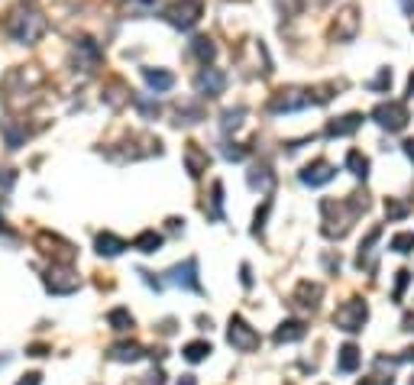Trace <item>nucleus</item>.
<instances>
[{
	"label": "nucleus",
	"mask_w": 414,
	"mask_h": 385,
	"mask_svg": "<svg viewBox=\"0 0 414 385\" xmlns=\"http://www.w3.org/2000/svg\"><path fill=\"white\" fill-rule=\"evenodd\" d=\"M304 333H307L304 321H282L276 327V333H272V340L282 347V343H298V340H304Z\"/></svg>",
	"instance_id": "obj_14"
},
{
	"label": "nucleus",
	"mask_w": 414,
	"mask_h": 385,
	"mask_svg": "<svg viewBox=\"0 0 414 385\" xmlns=\"http://www.w3.org/2000/svg\"><path fill=\"white\" fill-rule=\"evenodd\" d=\"M211 220H223V185L214 182V198H211Z\"/></svg>",
	"instance_id": "obj_30"
},
{
	"label": "nucleus",
	"mask_w": 414,
	"mask_h": 385,
	"mask_svg": "<svg viewBox=\"0 0 414 385\" xmlns=\"http://www.w3.org/2000/svg\"><path fill=\"white\" fill-rule=\"evenodd\" d=\"M223 88H227V75L220 69H211V65H204L194 78V91L201 97H217V94H223Z\"/></svg>",
	"instance_id": "obj_8"
},
{
	"label": "nucleus",
	"mask_w": 414,
	"mask_h": 385,
	"mask_svg": "<svg viewBox=\"0 0 414 385\" xmlns=\"http://www.w3.org/2000/svg\"><path fill=\"white\" fill-rule=\"evenodd\" d=\"M49 353V347H42V343H32L30 347V356H46Z\"/></svg>",
	"instance_id": "obj_38"
},
{
	"label": "nucleus",
	"mask_w": 414,
	"mask_h": 385,
	"mask_svg": "<svg viewBox=\"0 0 414 385\" xmlns=\"http://www.w3.org/2000/svg\"><path fill=\"white\" fill-rule=\"evenodd\" d=\"M356 32H360V13H356V7H346L343 13L337 16V23H333V36L350 42Z\"/></svg>",
	"instance_id": "obj_13"
},
{
	"label": "nucleus",
	"mask_w": 414,
	"mask_h": 385,
	"mask_svg": "<svg viewBox=\"0 0 414 385\" xmlns=\"http://www.w3.org/2000/svg\"><path fill=\"white\" fill-rule=\"evenodd\" d=\"M159 247H162V233H155V230H143L133 239V249H139V253H155Z\"/></svg>",
	"instance_id": "obj_22"
},
{
	"label": "nucleus",
	"mask_w": 414,
	"mask_h": 385,
	"mask_svg": "<svg viewBox=\"0 0 414 385\" xmlns=\"http://www.w3.org/2000/svg\"><path fill=\"white\" fill-rule=\"evenodd\" d=\"M268 208H272V201H266V204H262V211H256V220H253V233H256V237H259V233H262V227H266Z\"/></svg>",
	"instance_id": "obj_34"
},
{
	"label": "nucleus",
	"mask_w": 414,
	"mask_h": 385,
	"mask_svg": "<svg viewBox=\"0 0 414 385\" xmlns=\"http://www.w3.org/2000/svg\"><path fill=\"white\" fill-rule=\"evenodd\" d=\"M372 120L389 133H401L411 117H408V107L401 104V100H385V104H379V107L372 110Z\"/></svg>",
	"instance_id": "obj_4"
},
{
	"label": "nucleus",
	"mask_w": 414,
	"mask_h": 385,
	"mask_svg": "<svg viewBox=\"0 0 414 385\" xmlns=\"http://www.w3.org/2000/svg\"><path fill=\"white\" fill-rule=\"evenodd\" d=\"M385 214H389V220H401V217H408V204H398V201H385Z\"/></svg>",
	"instance_id": "obj_32"
},
{
	"label": "nucleus",
	"mask_w": 414,
	"mask_h": 385,
	"mask_svg": "<svg viewBox=\"0 0 414 385\" xmlns=\"http://www.w3.org/2000/svg\"><path fill=\"white\" fill-rule=\"evenodd\" d=\"M191 55H194V59H198L201 65H211V62H214V55H217L214 39H207V36H198V39H191Z\"/></svg>",
	"instance_id": "obj_21"
},
{
	"label": "nucleus",
	"mask_w": 414,
	"mask_h": 385,
	"mask_svg": "<svg viewBox=\"0 0 414 385\" xmlns=\"http://www.w3.org/2000/svg\"><path fill=\"white\" fill-rule=\"evenodd\" d=\"M207 165H211V159H207L204 149H201L198 143H188V146H184V169H188V175L201 178L207 172Z\"/></svg>",
	"instance_id": "obj_12"
},
{
	"label": "nucleus",
	"mask_w": 414,
	"mask_h": 385,
	"mask_svg": "<svg viewBox=\"0 0 414 385\" xmlns=\"http://www.w3.org/2000/svg\"><path fill=\"white\" fill-rule=\"evenodd\" d=\"M201 13H204L201 0H175V4L165 10V20H169L175 30H191L201 20Z\"/></svg>",
	"instance_id": "obj_7"
},
{
	"label": "nucleus",
	"mask_w": 414,
	"mask_h": 385,
	"mask_svg": "<svg viewBox=\"0 0 414 385\" xmlns=\"http://www.w3.org/2000/svg\"><path fill=\"white\" fill-rule=\"evenodd\" d=\"M307 104H317L314 94L301 91V88H288V91H278L276 97L268 100V110L272 114H292V110H304Z\"/></svg>",
	"instance_id": "obj_6"
},
{
	"label": "nucleus",
	"mask_w": 414,
	"mask_h": 385,
	"mask_svg": "<svg viewBox=\"0 0 414 385\" xmlns=\"http://www.w3.org/2000/svg\"><path fill=\"white\" fill-rule=\"evenodd\" d=\"M169 282L178 288H188V292H201L198 282V259H184L182 266H172L169 269Z\"/></svg>",
	"instance_id": "obj_10"
},
{
	"label": "nucleus",
	"mask_w": 414,
	"mask_h": 385,
	"mask_svg": "<svg viewBox=\"0 0 414 385\" xmlns=\"http://www.w3.org/2000/svg\"><path fill=\"white\" fill-rule=\"evenodd\" d=\"M391 253H401V256H408V253H414V233L411 230H405V233H395L391 237Z\"/></svg>",
	"instance_id": "obj_27"
},
{
	"label": "nucleus",
	"mask_w": 414,
	"mask_h": 385,
	"mask_svg": "<svg viewBox=\"0 0 414 385\" xmlns=\"http://www.w3.org/2000/svg\"><path fill=\"white\" fill-rule=\"evenodd\" d=\"M211 353H214V350H211V343H207V340H194V343H188V347L182 350V356L188 362H204Z\"/></svg>",
	"instance_id": "obj_23"
},
{
	"label": "nucleus",
	"mask_w": 414,
	"mask_h": 385,
	"mask_svg": "<svg viewBox=\"0 0 414 385\" xmlns=\"http://www.w3.org/2000/svg\"><path fill=\"white\" fill-rule=\"evenodd\" d=\"M360 385H379V382H372V379H362V382Z\"/></svg>",
	"instance_id": "obj_45"
},
{
	"label": "nucleus",
	"mask_w": 414,
	"mask_h": 385,
	"mask_svg": "<svg viewBox=\"0 0 414 385\" xmlns=\"http://www.w3.org/2000/svg\"><path fill=\"white\" fill-rule=\"evenodd\" d=\"M360 124H362V114H346L327 126V136H350V133L360 130Z\"/></svg>",
	"instance_id": "obj_18"
},
{
	"label": "nucleus",
	"mask_w": 414,
	"mask_h": 385,
	"mask_svg": "<svg viewBox=\"0 0 414 385\" xmlns=\"http://www.w3.org/2000/svg\"><path fill=\"white\" fill-rule=\"evenodd\" d=\"M143 78H146V85L153 88V91H169V88L175 85V75L165 69H143Z\"/></svg>",
	"instance_id": "obj_20"
},
{
	"label": "nucleus",
	"mask_w": 414,
	"mask_h": 385,
	"mask_svg": "<svg viewBox=\"0 0 414 385\" xmlns=\"http://www.w3.org/2000/svg\"><path fill=\"white\" fill-rule=\"evenodd\" d=\"M0 133H4V139H7V149H20V146H23L26 130H20L13 120H4V124H0Z\"/></svg>",
	"instance_id": "obj_24"
},
{
	"label": "nucleus",
	"mask_w": 414,
	"mask_h": 385,
	"mask_svg": "<svg viewBox=\"0 0 414 385\" xmlns=\"http://www.w3.org/2000/svg\"><path fill=\"white\" fill-rule=\"evenodd\" d=\"M366 321H369V304L362 298H350L333 311V327H340L346 333H360L366 327Z\"/></svg>",
	"instance_id": "obj_2"
},
{
	"label": "nucleus",
	"mask_w": 414,
	"mask_h": 385,
	"mask_svg": "<svg viewBox=\"0 0 414 385\" xmlns=\"http://www.w3.org/2000/svg\"><path fill=\"white\" fill-rule=\"evenodd\" d=\"M7 32L20 46H32L46 36V16L36 13V10H13L7 16Z\"/></svg>",
	"instance_id": "obj_1"
},
{
	"label": "nucleus",
	"mask_w": 414,
	"mask_h": 385,
	"mask_svg": "<svg viewBox=\"0 0 414 385\" xmlns=\"http://www.w3.org/2000/svg\"><path fill=\"white\" fill-rule=\"evenodd\" d=\"M405 331H414V314L405 317Z\"/></svg>",
	"instance_id": "obj_43"
},
{
	"label": "nucleus",
	"mask_w": 414,
	"mask_h": 385,
	"mask_svg": "<svg viewBox=\"0 0 414 385\" xmlns=\"http://www.w3.org/2000/svg\"><path fill=\"white\" fill-rule=\"evenodd\" d=\"M411 385H414V379H411Z\"/></svg>",
	"instance_id": "obj_47"
},
{
	"label": "nucleus",
	"mask_w": 414,
	"mask_h": 385,
	"mask_svg": "<svg viewBox=\"0 0 414 385\" xmlns=\"http://www.w3.org/2000/svg\"><path fill=\"white\" fill-rule=\"evenodd\" d=\"M42 282H46V288L52 295H71L81 288V278H78V272L71 269L69 262H52V269L46 272Z\"/></svg>",
	"instance_id": "obj_3"
},
{
	"label": "nucleus",
	"mask_w": 414,
	"mask_h": 385,
	"mask_svg": "<svg viewBox=\"0 0 414 385\" xmlns=\"http://www.w3.org/2000/svg\"><path fill=\"white\" fill-rule=\"evenodd\" d=\"M227 340H230V347L239 350V353H253V350L259 347V333H256L239 314H233L230 324H227Z\"/></svg>",
	"instance_id": "obj_5"
},
{
	"label": "nucleus",
	"mask_w": 414,
	"mask_h": 385,
	"mask_svg": "<svg viewBox=\"0 0 414 385\" xmlns=\"http://www.w3.org/2000/svg\"><path fill=\"white\" fill-rule=\"evenodd\" d=\"M178 385H198V379H194V376H182V379H178Z\"/></svg>",
	"instance_id": "obj_42"
},
{
	"label": "nucleus",
	"mask_w": 414,
	"mask_h": 385,
	"mask_svg": "<svg viewBox=\"0 0 414 385\" xmlns=\"http://www.w3.org/2000/svg\"><path fill=\"white\" fill-rule=\"evenodd\" d=\"M389 88H391V71L389 69H382L379 71V78L369 81V91H389Z\"/></svg>",
	"instance_id": "obj_31"
},
{
	"label": "nucleus",
	"mask_w": 414,
	"mask_h": 385,
	"mask_svg": "<svg viewBox=\"0 0 414 385\" xmlns=\"http://www.w3.org/2000/svg\"><path fill=\"white\" fill-rule=\"evenodd\" d=\"M346 169L353 172L356 178H362V182H366V178H369V159L353 149V153H346Z\"/></svg>",
	"instance_id": "obj_26"
},
{
	"label": "nucleus",
	"mask_w": 414,
	"mask_h": 385,
	"mask_svg": "<svg viewBox=\"0 0 414 385\" xmlns=\"http://www.w3.org/2000/svg\"><path fill=\"white\" fill-rule=\"evenodd\" d=\"M239 278H243V285L249 288V285H253V269H249V266H243V269H239Z\"/></svg>",
	"instance_id": "obj_37"
},
{
	"label": "nucleus",
	"mask_w": 414,
	"mask_h": 385,
	"mask_svg": "<svg viewBox=\"0 0 414 385\" xmlns=\"http://www.w3.org/2000/svg\"><path fill=\"white\" fill-rule=\"evenodd\" d=\"M333 175H337V169H333L327 159H317V162H311V165H304V169L298 172L301 185H307V188L327 185V182H333Z\"/></svg>",
	"instance_id": "obj_9"
},
{
	"label": "nucleus",
	"mask_w": 414,
	"mask_h": 385,
	"mask_svg": "<svg viewBox=\"0 0 414 385\" xmlns=\"http://www.w3.org/2000/svg\"><path fill=\"white\" fill-rule=\"evenodd\" d=\"M243 117H246V110L243 107H230V110H223V133H230V130H237L239 124H243Z\"/></svg>",
	"instance_id": "obj_29"
},
{
	"label": "nucleus",
	"mask_w": 414,
	"mask_h": 385,
	"mask_svg": "<svg viewBox=\"0 0 414 385\" xmlns=\"http://www.w3.org/2000/svg\"><path fill=\"white\" fill-rule=\"evenodd\" d=\"M143 353L146 350L139 347L136 340H123V343L110 347V360H117V362H136V360H143Z\"/></svg>",
	"instance_id": "obj_15"
},
{
	"label": "nucleus",
	"mask_w": 414,
	"mask_h": 385,
	"mask_svg": "<svg viewBox=\"0 0 414 385\" xmlns=\"http://www.w3.org/2000/svg\"><path fill=\"white\" fill-rule=\"evenodd\" d=\"M94 249H97V256H107V259H114V256H120L123 249H126V243H123L120 237H114V233H97V239H94Z\"/></svg>",
	"instance_id": "obj_16"
},
{
	"label": "nucleus",
	"mask_w": 414,
	"mask_h": 385,
	"mask_svg": "<svg viewBox=\"0 0 414 385\" xmlns=\"http://www.w3.org/2000/svg\"><path fill=\"white\" fill-rule=\"evenodd\" d=\"M272 182H276V175L268 172V165H256V169L249 172V188H259V191H268V188H272Z\"/></svg>",
	"instance_id": "obj_25"
},
{
	"label": "nucleus",
	"mask_w": 414,
	"mask_h": 385,
	"mask_svg": "<svg viewBox=\"0 0 414 385\" xmlns=\"http://www.w3.org/2000/svg\"><path fill=\"white\" fill-rule=\"evenodd\" d=\"M408 282H411V272L401 269V272H398V285H395V301H401V295H405Z\"/></svg>",
	"instance_id": "obj_35"
},
{
	"label": "nucleus",
	"mask_w": 414,
	"mask_h": 385,
	"mask_svg": "<svg viewBox=\"0 0 414 385\" xmlns=\"http://www.w3.org/2000/svg\"><path fill=\"white\" fill-rule=\"evenodd\" d=\"M201 117V107H178V124H198Z\"/></svg>",
	"instance_id": "obj_33"
},
{
	"label": "nucleus",
	"mask_w": 414,
	"mask_h": 385,
	"mask_svg": "<svg viewBox=\"0 0 414 385\" xmlns=\"http://www.w3.org/2000/svg\"><path fill=\"white\" fill-rule=\"evenodd\" d=\"M360 347H356V343H343V347H340V356H337V369L340 372H356L360 369Z\"/></svg>",
	"instance_id": "obj_19"
},
{
	"label": "nucleus",
	"mask_w": 414,
	"mask_h": 385,
	"mask_svg": "<svg viewBox=\"0 0 414 385\" xmlns=\"http://www.w3.org/2000/svg\"><path fill=\"white\" fill-rule=\"evenodd\" d=\"M4 230H7V227H4V217H0V233H4Z\"/></svg>",
	"instance_id": "obj_46"
},
{
	"label": "nucleus",
	"mask_w": 414,
	"mask_h": 385,
	"mask_svg": "<svg viewBox=\"0 0 414 385\" xmlns=\"http://www.w3.org/2000/svg\"><path fill=\"white\" fill-rule=\"evenodd\" d=\"M182 224H184V220H178V217H172V220H169V230H182Z\"/></svg>",
	"instance_id": "obj_40"
},
{
	"label": "nucleus",
	"mask_w": 414,
	"mask_h": 385,
	"mask_svg": "<svg viewBox=\"0 0 414 385\" xmlns=\"http://www.w3.org/2000/svg\"><path fill=\"white\" fill-rule=\"evenodd\" d=\"M379 237H382V227H372L369 237L360 243V256H356V266H360V269H369V266H372V253H376Z\"/></svg>",
	"instance_id": "obj_17"
},
{
	"label": "nucleus",
	"mask_w": 414,
	"mask_h": 385,
	"mask_svg": "<svg viewBox=\"0 0 414 385\" xmlns=\"http://www.w3.org/2000/svg\"><path fill=\"white\" fill-rule=\"evenodd\" d=\"M107 324L114 327V331H130V327H133V314L126 308H114L107 314Z\"/></svg>",
	"instance_id": "obj_28"
},
{
	"label": "nucleus",
	"mask_w": 414,
	"mask_h": 385,
	"mask_svg": "<svg viewBox=\"0 0 414 385\" xmlns=\"http://www.w3.org/2000/svg\"><path fill=\"white\" fill-rule=\"evenodd\" d=\"M408 97H414V75L408 78Z\"/></svg>",
	"instance_id": "obj_44"
},
{
	"label": "nucleus",
	"mask_w": 414,
	"mask_h": 385,
	"mask_svg": "<svg viewBox=\"0 0 414 385\" xmlns=\"http://www.w3.org/2000/svg\"><path fill=\"white\" fill-rule=\"evenodd\" d=\"M405 155L414 162V139H408V143H405Z\"/></svg>",
	"instance_id": "obj_39"
},
{
	"label": "nucleus",
	"mask_w": 414,
	"mask_h": 385,
	"mask_svg": "<svg viewBox=\"0 0 414 385\" xmlns=\"http://www.w3.org/2000/svg\"><path fill=\"white\" fill-rule=\"evenodd\" d=\"M39 382H42V376H39V372H30V376H23L16 385H39Z\"/></svg>",
	"instance_id": "obj_36"
},
{
	"label": "nucleus",
	"mask_w": 414,
	"mask_h": 385,
	"mask_svg": "<svg viewBox=\"0 0 414 385\" xmlns=\"http://www.w3.org/2000/svg\"><path fill=\"white\" fill-rule=\"evenodd\" d=\"M295 304H301V308H307V311H314L317 304H321V298H324V285L321 282H301L298 288H295Z\"/></svg>",
	"instance_id": "obj_11"
},
{
	"label": "nucleus",
	"mask_w": 414,
	"mask_h": 385,
	"mask_svg": "<svg viewBox=\"0 0 414 385\" xmlns=\"http://www.w3.org/2000/svg\"><path fill=\"white\" fill-rule=\"evenodd\" d=\"M401 7H405L408 16H414V0H401Z\"/></svg>",
	"instance_id": "obj_41"
}]
</instances>
